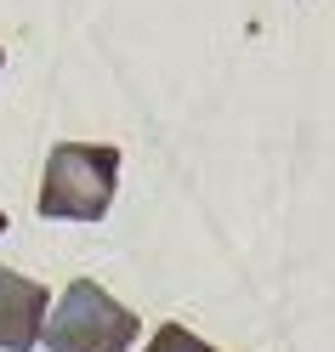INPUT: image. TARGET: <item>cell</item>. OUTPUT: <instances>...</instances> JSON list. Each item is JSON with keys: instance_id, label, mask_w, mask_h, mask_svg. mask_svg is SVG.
<instances>
[{"instance_id": "obj_5", "label": "cell", "mask_w": 335, "mask_h": 352, "mask_svg": "<svg viewBox=\"0 0 335 352\" xmlns=\"http://www.w3.org/2000/svg\"><path fill=\"white\" fill-rule=\"evenodd\" d=\"M0 233H6V210H0Z\"/></svg>"}, {"instance_id": "obj_4", "label": "cell", "mask_w": 335, "mask_h": 352, "mask_svg": "<svg viewBox=\"0 0 335 352\" xmlns=\"http://www.w3.org/2000/svg\"><path fill=\"white\" fill-rule=\"evenodd\" d=\"M142 352H221V346H210L205 336H193L188 324H160V329L148 336Z\"/></svg>"}, {"instance_id": "obj_1", "label": "cell", "mask_w": 335, "mask_h": 352, "mask_svg": "<svg viewBox=\"0 0 335 352\" xmlns=\"http://www.w3.org/2000/svg\"><path fill=\"white\" fill-rule=\"evenodd\" d=\"M120 188L114 142H57L40 176V216L52 222H102Z\"/></svg>"}, {"instance_id": "obj_6", "label": "cell", "mask_w": 335, "mask_h": 352, "mask_svg": "<svg viewBox=\"0 0 335 352\" xmlns=\"http://www.w3.org/2000/svg\"><path fill=\"white\" fill-rule=\"evenodd\" d=\"M0 69H6V52H0Z\"/></svg>"}, {"instance_id": "obj_2", "label": "cell", "mask_w": 335, "mask_h": 352, "mask_svg": "<svg viewBox=\"0 0 335 352\" xmlns=\"http://www.w3.org/2000/svg\"><path fill=\"white\" fill-rule=\"evenodd\" d=\"M137 336H142V318L125 301H114L97 278H74L52 301L40 346H52V352H131Z\"/></svg>"}, {"instance_id": "obj_3", "label": "cell", "mask_w": 335, "mask_h": 352, "mask_svg": "<svg viewBox=\"0 0 335 352\" xmlns=\"http://www.w3.org/2000/svg\"><path fill=\"white\" fill-rule=\"evenodd\" d=\"M52 313V290L0 261V352H34Z\"/></svg>"}]
</instances>
